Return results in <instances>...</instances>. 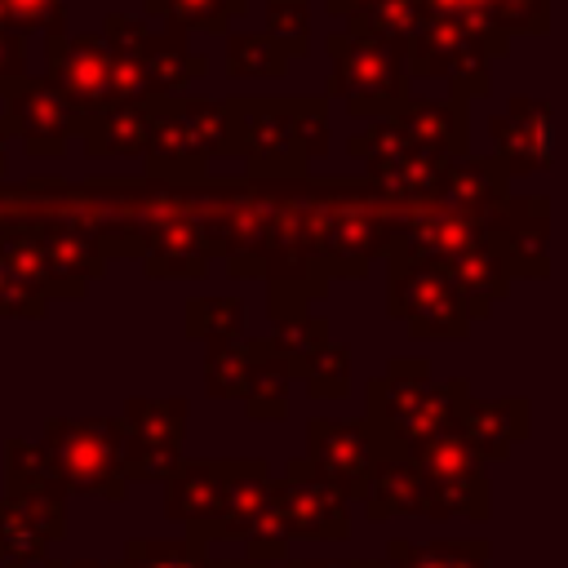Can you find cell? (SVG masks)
Wrapping results in <instances>:
<instances>
[{
  "instance_id": "1",
  "label": "cell",
  "mask_w": 568,
  "mask_h": 568,
  "mask_svg": "<svg viewBox=\"0 0 568 568\" xmlns=\"http://www.w3.org/2000/svg\"><path fill=\"white\" fill-rule=\"evenodd\" d=\"M311 457H315V475L320 479H342L346 488L364 493L368 479V444L359 430L351 426H333V422H315L311 426Z\"/></svg>"
},
{
  "instance_id": "2",
  "label": "cell",
  "mask_w": 568,
  "mask_h": 568,
  "mask_svg": "<svg viewBox=\"0 0 568 568\" xmlns=\"http://www.w3.org/2000/svg\"><path fill=\"white\" fill-rule=\"evenodd\" d=\"M524 115L528 120H519V111L510 106L506 120H493V138H501V151L506 160H515V169H546L550 164V115H541L537 129H528L537 115V102H524Z\"/></svg>"
},
{
  "instance_id": "3",
  "label": "cell",
  "mask_w": 568,
  "mask_h": 568,
  "mask_svg": "<svg viewBox=\"0 0 568 568\" xmlns=\"http://www.w3.org/2000/svg\"><path fill=\"white\" fill-rule=\"evenodd\" d=\"M297 493V506H288L293 515V528L302 532H324V537H342V506H337V493L320 479V475H306L302 466V484L293 488Z\"/></svg>"
},
{
  "instance_id": "4",
  "label": "cell",
  "mask_w": 568,
  "mask_h": 568,
  "mask_svg": "<svg viewBox=\"0 0 568 568\" xmlns=\"http://www.w3.org/2000/svg\"><path fill=\"white\" fill-rule=\"evenodd\" d=\"M390 559L399 568H484V546H457V541H439V546H390Z\"/></svg>"
}]
</instances>
